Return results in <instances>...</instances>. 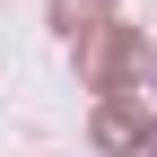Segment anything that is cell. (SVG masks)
<instances>
[{
    "label": "cell",
    "mask_w": 157,
    "mask_h": 157,
    "mask_svg": "<svg viewBox=\"0 0 157 157\" xmlns=\"http://www.w3.org/2000/svg\"><path fill=\"white\" fill-rule=\"evenodd\" d=\"M78 70L96 78V96H131L148 78V35L140 26H105L96 44H78Z\"/></svg>",
    "instance_id": "cell-1"
},
{
    "label": "cell",
    "mask_w": 157,
    "mask_h": 157,
    "mask_svg": "<svg viewBox=\"0 0 157 157\" xmlns=\"http://www.w3.org/2000/svg\"><path fill=\"white\" fill-rule=\"evenodd\" d=\"M52 26H61L70 44H96V35L113 26V0H52Z\"/></svg>",
    "instance_id": "cell-3"
},
{
    "label": "cell",
    "mask_w": 157,
    "mask_h": 157,
    "mask_svg": "<svg viewBox=\"0 0 157 157\" xmlns=\"http://www.w3.org/2000/svg\"><path fill=\"white\" fill-rule=\"evenodd\" d=\"M96 148H113V157H157V148H148V105H140V96H105V105H96Z\"/></svg>",
    "instance_id": "cell-2"
}]
</instances>
